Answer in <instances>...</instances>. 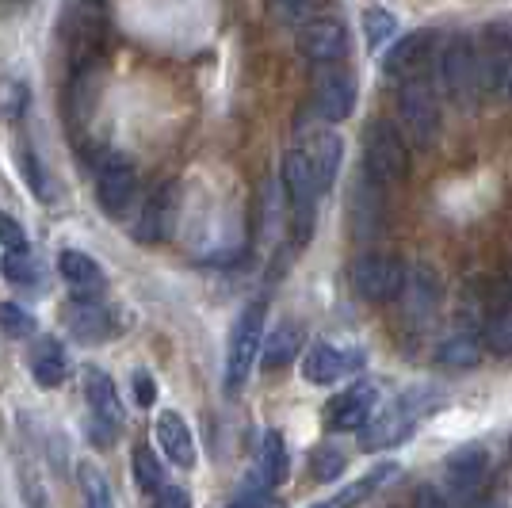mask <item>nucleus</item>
<instances>
[{"label":"nucleus","instance_id":"nucleus-1","mask_svg":"<svg viewBox=\"0 0 512 508\" xmlns=\"http://www.w3.org/2000/svg\"><path fill=\"white\" fill-rule=\"evenodd\" d=\"M444 405V394L436 386H413L406 390L394 405H386L379 417H371V424L363 428V447L367 451H386L409 440V432L425 421L428 413H436Z\"/></svg>","mask_w":512,"mask_h":508},{"label":"nucleus","instance_id":"nucleus-2","mask_svg":"<svg viewBox=\"0 0 512 508\" xmlns=\"http://www.w3.org/2000/svg\"><path fill=\"white\" fill-rule=\"evenodd\" d=\"M486 81L482 73V54L470 35H451L448 43L432 54V85L440 96H448L455 104H467Z\"/></svg>","mask_w":512,"mask_h":508},{"label":"nucleus","instance_id":"nucleus-3","mask_svg":"<svg viewBox=\"0 0 512 508\" xmlns=\"http://www.w3.org/2000/svg\"><path fill=\"white\" fill-rule=\"evenodd\" d=\"M444 127V115H440V92L428 77H413L398 85V130L406 134V142L413 149L436 146Z\"/></svg>","mask_w":512,"mask_h":508},{"label":"nucleus","instance_id":"nucleus-4","mask_svg":"<svg viewBox=\"0 0 512 508\" xmlns=\"http://www.w3.org/2000/svg\"><path fill=\"white\" fill-rule=\"evenodd\" d=\"M363 169L375 184H398L409 172V142L398 123L375 119L363 130Z\"/></svg>","mask_w":512,"mask_h":508},{"label":"nucleus","instance_id":"nucleus-5","mask_svg":"<svg viewBox=\"0 0 512 508\" xmlns=\"http://www.w3.org/2000/svg\"><path fill=\"white\" fill-rule=\"evenodd\" d=\"M264 318L268 306L264 302H249L234 321L230 333V352H226V390H241L256 367V356L264 352Z\"/></svg>","mask_w":512,"mask_h":508},{"label":"nucleus","instance_id":"nucleus-6","mask_svg":"<svg viewBox=\"0 0 512 508\" xmlns=\"http://www.w3.org/2000/svg\"><path fill=\"white\" fill-rule=\"evenodd\" d=\"M62 325L77 344H104L119 337V318L104 295H73L62 306Z\"/></svg>","mask_w":512,"mask_h":508},{"label":"nucleus","instance_id":"nucleus-7","mask_svg":"<svg viewBox=\"0 0 512 508\" xmlns=\"http://www.w3.org/2000/svg\"><path fill=\"white\" fill-rule=\"evenodd\" d=\"M291 157L302 165V172L310 176V184L318 195L333 188L337 172H341V157H344V142L333 134V130H310L302 134L299 142L291 146Z\"/></svg>","mask_w":512,"mask_h":508},{"label":"nucleus","instance_id":"nucleus-8","mask_svg":"<svg viewBox=\"0 0 512 508\" xmlns=\"http://www.w3.org/2000/svg\"><path fill=\"white\" fill-rule=\"evenodd\" d=\"M352 291L363 302H394L402 283H406V268L386 253H363L352 260Z\"/></svg>","mask_w":512,"mask_h":508},{"label":"nucleus","instance_id":"nucleus-9","mask_svg":"<svg viewBox=\"0 0 512 508\" xmlns=\"http://www.w3.org/2000/svg\"><path fill=\"white\" fill-rule=\"evenodd\" d=\"M138 195V172L123 153H104L96 165V203L107 218H123Z\"/></svg>","mask_w":512,"mask_h":508},{"label":"nucleus","instance_id":"nucleus-10","mask_svg":"<svg viewBox=\"0 0 512 508\" xmlns=\"http://www.w3.org/2000/svg\"><path fill=\"white\" fill-rule=\"evenodd\" d=\"M486 474H490L486 447H463V451H455L448 463H444V497L459 501V505L478 501V493L486 486Z\"/></svg>","mask_w":512,"mask_h":508},{"label":"nucleus","instance_id":"nucleus-11","mask_svg":"<svg viewBox=\"0 0 512 508\" xmlns=\"http://www.w3.org/2000/svg\"><path fill=\"white\" fill-rule=\"evenodd\" d=\"M375 405H379L375 382H356V386L341 390L333 402L325 405V424L333 432H363L375 417Z\"/></svg>","mask_w":512,"mask_h":508},{"label":"nucleus","instance_id":"nucleus-12","mask_svg":"<svg viewBox=\"0 0 512 508\" xmlns=\"http://www.w3.org/2000/svg\"><path fill=\"white\" fill-rule=\"evenodd\" d=\"M394 302L402 306L406 325L425 329L428 321L436 318V310H440V283L428 268H406V283H402Z\"/></svg>","mask_w":512,"mask_h":508},{"label":"nucleus","instance_id":"nucleus-13","mask_svg":"<svg viewBox=\"0 0 512 508\" xmlns=\"http://www.w3.org/2000/svg\"><path fill=\"white\" fill-rule=\"evenodd\" d=\"M363 367V356L352 348H337L329 340H318L306 356H302V379L314 382V386H333L337 379L352 375Z\"/></svg>","mask_w":512,"mask_h":508},{"label":"nucleus","instance_id":"nucleus-14","mask_svg":"<svg viewBox=\"0 0 512 508\" xmlns=\"http://www.w3.org/2000/svg\"><path fill=\"white\" fill-rule=\"evenodd\" d=\"M352 107H356V81H352V73H344L337 65H329L325 73H318V81H314V111H318V119L341 123V119L352 115Z\"/></svg>","mask_w":512,"mask_h":508},{"label":"nucleus","instance_id":"nucleus-15","mask_svg":"<svg viewBox=\"0 0 512 508\" xmlns=\"http://www.w3.org/2000/svg\"><path fill=\"white\" fill-rule=\"evenodd\" d=\"M299 50L302 58H310L314 65H337L348 54V31L337 20H310L299 27Z\"/></svg>","mask_w":512,"mask_h":508},{"label":"nucleus","instance_id":"nucleus-16","mask_svg":"<svg viewBox=\"0 0 512 508\" xmlns=\"http://www.w3.org/2000/svg\"><path fill=\"white\" fill-rule=\"evenodd\" d=\"M172 214H176V188H172V184H161V188L142 203V211L134 214L130 233H134L142 245H161L172 233Z\"/></svg>","mask_w":512,"mask_h":508},{"label":"nucleus","instance_id":"nucleus-17","mask_svg":"<svg viewBox=\"0 0 512 508\" xmlns=\"http://www.w3.org/2000/svg\"><path fill=\"white\" fill-rule=\"evenodd\" d=\"M428 65H432V35H409V39L386 50L383 73L402 85V81H413V77H425Z\"/></svg>","mask_w":512,"mask_h":508},{"label":"nucleus","instance_id":"nucleus-18","mask_svg":"<svg viewBox=\"0 0 512 508\" xmlns=\"http://www.w3.org/2000/svg\"><path fill=\"white\" fill-rule=\"evenodd\" d=\"M153 436H157V447L165 451V459L180 470H192L195 466V436L188 421L176 413V409H165L157 421H153Z\"/></svg>","mask_w":512,"mask_h":508},{"label":"nucleus","instance_id":"nucleus-19","mask_svg":"<svg viewBox=\"0 0 512 508\" xmlns=\"http://www.w3.org/2000/svg\"><path fill=\"white\" fill-rule=\"evenodd\" d=\"M85 398H88V413L92 421L107 424V428H123V402H119V390H115V379L100 371V367H88L85 371Z\"/></svg>","mask_w":512,"mask_h":508},{"label":"nucleus","instance_id":"nucleus-20","mask_svg":"<svg viewBox=\"0 0 512 508\" xmlns=\"http://www.w3.org/2000/svg\"><path fill=\"white\" fill-rule=\"evenodd\" d=\"M65 375H69V356H65V348L58 344L54 337H39L31 344V379L46 386V390H54V386H62Z\"/></svg>","mask_w":512,"mask_h":508},{"label":"nucleus","instance_id":"nucleus-21","mask_svg":"<svg viewBox=\"0 0 512 508\" xmlns=\"http://www.w3.org/2000/svg\"><path fill=\"white\" fill-rule=\"evenodd\" d=\"M58 272L73 287V295H100L104 291V268L81 249H65L58 256Z\"/></svg>","mask_w":512,"mask_h":508},{"label":"nucleus","instance_id":"nucleus-22","mask_svg":"<svg viewBox=\"0 0 512 508\" xmlns=\"http://www.w3.org/2000/svg\"><path fill=\"white\" fill-rule=\"evenodd\" d=\"M394 474H398V463L371 466V470H367L363 478H356L352 486H344L341 493H333V497H325V501H318V505H310V508H356V505H363L379 486H386Z\"/></svg>","mask_w":512,"mask_h":508},{"label":"nucleus","instance_id":"nucleus-23","mask_svg":"<svg viewBox=\"0 0 512 508\" xmlns=\"http://www.w3.org/2000/svg\"><path fill=\"white\" fill-rule=\"evenodd\" d=\"M287 478V444L279 432H264L260 440V451H256V482H260V493L276 489L279 482Z\"/></svg>","mask_w":512,"mask_h":508},{"label":"nucleus","instance_id":"nucleus-24","mask_svg":"<svg viewBox=\"0 0 512 508\" xmlns=\"http://www.w3.org/2000/svg\"><path fill=\"white\" fill-rule=\"evenodd\" d=\"M302 344V329L295 325V321H283V325H276L268 337H264V352H260V360H264V367H283V363L295 360V352H299Z\"/></svg>","mask_w":512,"mask_h":508},{"label":"nucleus","instance_id":"nucleus-25","mask_svg":"<svg viewBox=\"0 0 512 508\" xmlns=\"http://www.w3.org/2000/svg\"><path fill=\"white\" fill-rule=\"evenodd\" d=\"M478 352H482V344L474 333H451L448 340L436 344V363H444L451 371H467L478 363Z\"/></svg>","mask_w":512,"mask_h":508},{"label":"nucleus","instance_id":"nucleus-26","mask_svg":"<svg viewBox=\"0 0 512 508\" xmlns=\"http://www.w3.org/2000/svg\"><path fill=\"white\" fill-rule=\"evenodd\" d=\"M130 474H134V486L142 493H161L165 489V466L153 455V447L138 444L130 455Z\"/></svg>","mask_w":512,"mask_h":508},{"label":"nucleus","instance_id":"nucleus-27","mask_svg":"<svg viewBox=\"0 0 512 508\" xmlns=\"http://www.w3.org/2000/svg\"><path fill=\"white\" fill-rule=\"evenodd\" d=\"M77 486H81V497H85V508H115V497H111V486H107L104 470L96 463H77Z\"/></svg>","mask_w":512,"mask_h":508},{"label":"nucleus","instance_id":"nucleus-28","mask_svg":"<svg viewBox=\"0 0 512 508\" xmlns=\"http://www.w3.org/2000/svg\"><path fill=\"white\" fill-rule=\"evenodd\" d=\"M482 344L490 348L493 356H512V306L493 310L486 325H482Z\"/></svg>","mask_w":512,"mask_h":508},{"label":"nucleus","instance_id":"nucleus-29","mask_svg":"<svg viewBox=\"0 0 512 508\" xmlns=\"http://www.w3.org/2000/svg\"><path fill=\"white\" fill-rule=\"evenodd\" d=\"M363 35H367L371 50H383V43H390L398 35V20L390 12H383V8H367L363 12Z\"/></svg>","mask_w":512,"mask_h":508},{"label":"nucleus","instance_id":"nucleus-30","mask_svg":"<svg viewBox=\"0 0 512 508\" xmlns=\"http://www.w3.org/2000/svg\"><path fill=\"white\" fill-rule=\"evenodd\" d=\"M321 4H325V0H268L272 16H276L279 23H295V27L318 20Z\"/></svg>","mask_w":512,"mask_h":508},{"label":"nucleus","instance_id":"nucleus-31","mask_svg":"<svg viewBox=\"0 0 512 508\" xmlns=\"http://www.w3.org/2000/svg\"><path fill=\"white\" fill-rule=\"evenodd\" d=\"M0 333H8V337H31L35 333V318L16 306V302H0Z\"/></svg>","mask_w":512,"mask_h":508},{"label":"nucleus","instance_id":"nucleus-32","mask_svg":"<svg viewBox=\"0 0 512 508\" xmlns=\"http://www.w3.org/2000/svg\"><path fill=\"white\" fill-rule=\"evenodd\" d=\"M0 245H4L8 253H27V230H23L12 214H4V211H0Z\"/></svg>","mask_w":512,"mask_h":508},{"label":"nucleus","instance_id":"nucleus-33","mask_svg":"<svg viewBox=\"0 0 512 508\" xmlns=\"http://www.w3.org/2000/svg\"><path fill=\"white\" fill-rule=\"evenodd\" d=\"M341 470H344L341 451H333V447H321V451H314V478H318V482H333Z\"/></svg>","mask_w":512,"mask_h":508},{"label":"nucleus","instance_id":"nucleus-34","mask_svg":"<svg viewBox=\"0 0 512 508\" xmlns=\"http://www.w3.org/2000/svg\"><path fill=\"white\" fill-rule=\"evenodd\" d=\"M4 276L12 279V283H35V260H31V253L4 256Z\"/></svg>","mask_w":512,"mask_h":508},{"label":"nucleus","instance_id":"nucleus-35","mask_svg":"<svg viewBox=\"0 0 512 508\" xmlns=\"http://www.w3.org/2000/svg\"><path fill=\"white\" fill-rule=\"evenodd\" d=\"M23 100H27V88H23L20 81H4V85H0V115L20 119Z\"/></svg>","mask_w":512,"mask_h":508},{"label":"nucleus","instance_id":"nucleus-36","mask_svg":"<svg viewBox=\"0 0 512 508\" xmlns=\"http://www.w3.org/2000/svg\"><path fill=\"white\" fill-rule=\"evenodd\" d=\"M23 172L31 176V191H35L39 199H54V188L46 184V169L35 165V157H31V153H23Z\"/></svg>","mask_w":512,"mask_h":508},{"label":"nucleus","instance_id":"nucleus-37","mask_svg":"<svg viewBox=\"0 0 512 508\" xmlns=\"http://www.w3.org/2000/svg\"><path fill=\"white\" fill-rule=\"evenodd\" d=\"M130 386H134V398H138V405H153V398H157V386H153V379L146 375V371H134V375H130Z\"/></svg>","mask_w":512,"mask_h":508},{"label":"nucleus","instance_id":"nucleus-38","mask_svg":"<svg viewBox=\"0 0 512 508\" xmlns=\"http://www.w3.org/2000/svg\"><path fill=\"white\" fill-rule=\"evenodd\" d=\"M153 508H192V501H188V489L165 486L161 493H157V505H153Z\"/></svg>","mask_w":512,"mask_h":508},{"label":"nucleus","instance_id":"nucleus-39","mask_svg":"<svg viewBox=\"0 0 512 508\" xmlns=\"http://www.w3.org/2000/svg\"><path fill=\"white\" fill-rule=\"evenodd\" d=\"M413 508H451V505H448V497H444L440 489L425 486V489H417V497H413Z\"/></svg>","mask_w":512,"mask_h":508},{"label":"nucleus","instance_id":"nucleus-40","mask_svg":"<svg viewBox=\"0 0 512 508\" xmlns=\"http://www.w3.org/2000/svg\"><path fill=\"white\" fill-rule=\"evenodd\" d=\"M478 508H512L509 497H501V493H490V497H482L478 501Z\"/></svg>","mask_w":512,"mask_h":508},{"label":"nucleus","instance_id":"nucleus-41","mask_svg":"<svg viewBox=\"0 0 512 508\" xmlns=\"http://www.w3.org/2000/svg\"><path fill=\"white\" fill-rule=\"evenodd\" d=\"M501 88H505V96L512 100V65L505 69V81H501Z\"/></svg>","mask_w":512,"mask_h":508},{"label":"nucleus","instance_id":"nucleus-42","mask_svg":"<svg viewBox=\"0 0 512 508\" xmlns=\"http://www.w3.org/2000/svg\"><path fill=\"white\" fill-rule=\"evenodd\" d=\"M230 508H256V501L253 497H245V501H237V505H230Z\"/></svg>","mask_w":512,"mask_h":508},{"label":"nucleus","instance_id":"nucleus-43","mask_svg":"<svg viewBox=\"0 0 512 508\" xmlns=\"http://www.w3.org/2000/svg\"><path fill=\"white\" fill-rule=\"evenodd\" d=\"M81 4H85V8H92V4H100V0H81Z\"/></svg>","mask_w":512,"mask_h":508}]
</instances>
